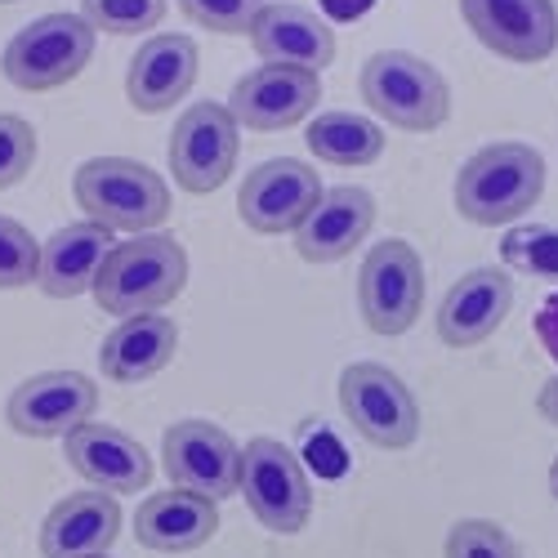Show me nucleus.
I'll list each match as a JSON object with an SVG mask.
<instances>
[{
    "label": "nucleus",
    "instance_id": "obj_1",
    "mask_svg": "<svg viewBox=\"0 0 558 558\" xmlns=\"http://www.w3.org/2000/svg\"><path fill=\"white\" fill-rule=\"evenodd\" d=\"M189 287V251L166 232H134L117 242L95 277V300L108 317L161 313Z\"/></svg>",
    "mask_w": 558,
    "mask_h": 558
},
{
    "label": "nucleus",
    "instance_id": "obj_2",
    "mask_svg": "<svg viewBox=\"0 0 558 558\" xmlns=\"http://www.w3.org/2000/svg\"><path fill=\"white\" fill-rule=\"evenodd\" d=\"M545 193V157L532 144H487L460 166L451 202L478 228L523 219Z\"/></svg>",
    "mask_w": 558,
    "mask_h": 558
},
{
    "label": "nucleus",
    "instance_id": "obj_3",
    "mask_svg": "<svg viewBox=\"0 0 558 558\" xmlns=\"http://www.w3.org/2000/svg\"><path fill=\"white\" fill-rule=\"evenodd\" d=\"M72 197L85 210V219H95L104 228L121 232H148L166 223L170 215V189L157 170L130 157H95L85 161L72 179Z\"/></svg>",
    "mask_w": 558,
    "mask_h": 558
},
{
    "label": "nucleus",
    "instance_id": "obj_4",
    "mask_svg": "<svg viewBox=\"0 0 558 558\" xmlns=\"http://www.w3.org/2000/svg\"><path fill=\"white\" fill-rule=\"evenodd\" d=\"M357 89H362V104L380 121L411 130V134L438 130L451 112V89H447L442 72L434 63H425L421 54H407V50L371 54L362 63Z\"/></svg>",
    "mask_w": 558,
    "mask_h": 558
},
{
    "label": "nucleus",
    "instance_id": "obj_5",
    "mask_svg": "<svg viewBox=\"0 0 558 558\" xmlns=\"http://www.w3.org/2000/svg\"><path fill=\"white\" fill-rule=\"evenodd\" d=\"M238 496H246V509L277 536H300L313 519L308 470L282 438H251L242 447Z\"/></svg>",
    "mask_w": 558,
    "mask_h": 558
},
{
    "label": "nucleus",
    "instance_id": "obj_6",
    "mask_svg": "<svg viewBox=\"0 0 558 558\" xmlns=\"http://www.w3.org/2000/svg\"><path fill=\"white\" fill-rule=\"evenodd\" d=\"M340 411L353 434L380 451H402L421 438V402L398 371L380 362H353L340 371Z\"/></svg>",
    "mask_w": 558,
    "mask_h": 558
},
{
    "label": "nucleus",
    "instance_id": "obj_7",
    "mask_svg": "<svg viewBox=\"0 0 558 558\" xmlns=\"http://www.w3.org/2000/svg\"><path fill=\"white\" fill-rule=\"evenodd\" d=\"M95 36L99 32L81 14H45L14 32L5 54H0V68H5V81L27 89V95L59 89L72 76H81V68L95 54Z\"/></svg>",
    "mask_w": 558,
    "mask_h": 558
},
{
    "label": "nucleus",
    "instance_id": "obj_8",
    "mask_svg": "<svg viewBox=\"0 0 558 558\" xmlns=\"http://www.w3.org/2000/svg\"><path fill=\"white\" fill-rule=\"evenodd\" d=\"M425 308V264L411 242L389 238L371 246L357 268V313L376 336H402Z\"/></svg>",
    "mask_w": 558,
    "mask_h": 558
},
{
    "label": "nucleus",
    "instance_id": "obj_9",
    "mask_svg": "<svg viewBox=\"0 0 558 558\" xmlns=\"http://www.w3.org/2000/svg\"><path fill=\"white\" fill-rule=\"evenodd\" d=\"M242 125L228 112V104H193L170 130V174L183 193H215L238 170Z\"/></svg>",
    "mask_w": 558,
    "mask_h": 558
},
{
    "label": "nucleus",
    "instance_id": "obj_10",
    "mask_svg": "<svg viewBox=\"0 0 558 558\" xmlns=\"http://www.w3.org/2000/svg\"><path fill=\"white\" fill-rule=\"evenodd\" d=\"M161 464L170 487H189L210 500L238 496L242 483V447L228 438V429L210 421H179L161 438Z\"/></svg>",
    "mask_w": 558,
    "mask_h": 558
},
{
    "label": "nucleus",
    "instance_id": "obj_11",
    "mask_svg": "<svg viewBox=\"0 0 558 558\" xmlns=\"http://www.w3.org/2000/svg\"><path fill=\"white\" fill-rule=\"evenodd\" d=\"M95 411L99 385L89 376H81V371H40L10 393L5 421L23 438H68L85 421H95Z\"/></svg>",
    "mask_w": 558,
    "mask_h": 558
},
{
    "label": "nucleus",
    "instance_id": "obj_12",
    "mask_svg": "<svg viewBox=\"0 0 558 558\" xmlns=\"http://www.w3.org/2000/svg\"><path fill=\"white\" fill-rule=\"evenodd\" d=\"M322 197V179L308 161L300 157H272L264 166H255L242 179V193H238V215L251 232H295L308 210Z\"/></svg>",
    "mask_w": 558,
    "mask_h": 558
},
{
    "label": "nucleus",
    "instance_id": "obj_13",
    "mask_svg": "<svg viewBox=\"0 0 558 558\" xmlns=\"http://www.w3.org/2000/svg\"><path fill=\"white\" fill-rule=\"evenodd\" d=\"M460 19L496 59L541 63L558 50L554 0H460Z\"/></svg>",
    "mask_w": 558,
    "mask_h": 558
},
{
    "label": "nucleus",
    "instance_id": "obj_14",
    "mask_svg": "<svg viewBox=\"0 0 558 558\" xmlns=\"http://www.w3.org/2000/svg\"><path fill=\"white\" fill-rule=\"evenodd\" d=\"M317 104H322V76L308 68H287V63H264L246 72L228 95V112L238 117V125L259 130V134L308 121Z\"/></svg>",
    "mask_w": 558,
    "mask_h": 558
},
{
    "label": "nucleus",
    "instance_id": "obj_15",
    "mask_svg": "<svg viewBox=\"0 0 558 558\" xmlns=\"http://www.w3.org/2000/svg\"><path fill=\"white\" fill-rule=\"evenodd\" d=\"M509 308H514V277L509 268H470L460 282L447 287L442 304H438V340L451 349H474L483 340H492Z\"/></svg>",
    "mask_w": 558,
    "mask_h": 558
},
{
    "label": "nucleus",
    "instance_id": "obj_16",
    "mask_svg": "<svg viewBox=\"0 0 558 558\" xmlns=\"http://www.w3.org/2000/svg\"><path fill=\"white\" fill-rule=\"evenodd\" d=\"M63 456L89 487H104L112 496H138L153 483V456L117 425L85 421L63 438Z\"/></svg>",
    "mask_w": 558,
    "mask_h": 558
},
{
    "label": "nucleus",
    "instance_id": "obj_17",
    "mask_svg": "<svg viewBox=\"0 0 558 558\" xmlns=\"http://www.w3.org/2000/svg\"><path fill=\"white\" fill-rule=\"evenodd\" d=\"M121 536V505L104 487H85L63 496L40 523L45 558H95L108 554Z\"/></svg>",
    "mask_w": 558,
    "mask_h": 558
},
{
    "label": "nucleus",
    "instance_id": "obj_18",
    "mask_svg": "<svg viewBox=\"0 0 558 558\" xmlns=\"http://www.w3.org/2000/svg\"><path fill=\"white\" fill-rule=\"evenodd\" d=\"M197 81V40L179 32H157L134 50L125 72V95L138 112H170Z\"/></svg>",
    "mask_w": 558,
    "mask_h": 558
},
{
    "label": "nucleus",
    "instance_id": "obj_19",
    "mask_svg": "<svg viewBox=\"0 0 558 558\" xmlns=\"http://www.w3.org/2000/svg\"><path fill=\"white\" fill-rule=\"evenodd\" d=\"M371 223H376V197L366 189H357V183L327 189L308 210V219L295 228V251L308 264H336L366 242Z\"/></svg>",
    "mask_w": 558,
    "mask_h": 558
},
{
    "label": "nucleus",
    "instance_id": "obj_20",
    "mask_svg": "<svg viewBox=\"0 0 558 558\" xmlns=\"http://www.w3.org/2000/svg\"><path fill=\"white\" fill-rule=\"evenodd\" d=\"M251 45L264 63H287V68H308L322 76L336 59V32L331 23L304 10V5H264L251 23Z\"/></svg>",
    "mask_w": 558,
    "mask_h": 558
},
{
    "label": "nucleus",
    "instance_id": "obj_21",
    "mask_svg": "<svg viewBox=\"0 0 558 558\" xmlns=\"http://www.w3.org/2000/svg\"><path fill=\"white\" fill-rule=\"evenodd\" d=\"M219 532V500L189 487H170L148 496L134 509V536L157 554H193Z\"/></svg>",
    "mask_w": 558,
    "mask_h": 558
},
{
    "label": "nucleus",
    "instance_id": "obj_22",
    "mask_svg": "<svg viewBox=\"0 0 558 558\" xmlns=\"http://www.w3.org/2000/svg\"><path fill=\"white\" fill-rule=\"evenodd\" d=\"M112 228L95 223V219H81L59 228L50 242H40V272H36V287L50 295V300H76L85 291H95V277L112 251Z\"/></svg>",
    "mask_w": 558,
    "mask_h": 558
},
{
    "label": "nucleus",
    "instance_id": "obj_23",
    "mask_svg": "<svg viewBox=\"0 0 558 558\" xmlns=\"http://www.w3.org/2000/svg\"><path fill=\"white\" fill-rule=\"evenodd\" d=\"M174 349H179L174 317L138 313V317H121L104 336L99 366L112 385H138V380H153L157 371H166Z\"/></svg>",
    "mask_w": 558,
    "mask_h": 558
},
{
    "label": "nucleus",
    "instance_id": "obj_24",
    "mask_svg": "<svg viewBox=\"0 0 558 558\" xmlns=\"http://www.w3.org/2000/svg\"><path fill=\"white\" fill-rule=\"evenodd\" d=\"M304 144L317 161H327V166H371V161H380L385 157V125H376L371 117L362 112H344V108H331V112H317L304 130Z\"/></svg>",
    "mask_w": 558,
    "mask_h": 558
},
{
    "label": "nucleus",
    "instance_id": "obj_25",
    "mask_svg": "<svg viewBox=\"0 0 558 558\" xmlns=\"http://www.w3.org/2000/svg\"><path fill=\"white\" fill-rule=\"evenodd\" d=\"M500 259L509 272L558 287V223H519L505 232Z\"/></svg>",
    "mask_w": 558,
    "mask_h": 558
},
{
    "label": "nucleus",
    "instance_id": "obj_26",
    "mask_svg": "<svg viewBox=\"0 0 558 558\" xmlns=\"http://www.w3.org/2000/svg\"><path fill=\"white\" fill-rule=\"evenodd\" d=\"M81 19L108 36H138L166 19V0H81Z\"/></svg>",
    "mask_w": 558,
    "mask_h": 558
},
{
    "label": "nucleus",
    "instance_id": "obj_27",
    "mask_svg": "<svg viewBox=\"0 0 558 558\" xmlns=\"http://www.w3.org/2000/svg\"><path fill=\"white\" fill-rule=\"evenodd\" d=\"M36 272H40V242L19 219L0 215V291L32 287Z\"/></svg>",
    "mask_w": 558,
    "mask_h": 558
},
{
    "label": "nucleus",
    "instance_id": "obj_28",
    "mask_svg": "<svg viewBox=\"0 0 558 558\" xmlns=\"http://www.w3.org/2000/svg\"><path fill=\"white\" fill-rule=\"evenodd\" d=\"M442 558H523L514 536L492 519H460L447 532Z\"/></svg>",
    "mask_w": 558,
    "mask_h": 558
},
{
    "label": "nucleus",
    "instance_id": "obj_29",
    "mask_svg": "<svg viewBox=\"0 0 558 558\" xmlns=\"http://www.w3.org/2000/svg\"><path fill=\"white\" fill-rule=\"evenodd\" d=\"M179 10L189 14L197 27L219 32V36H246L264 0H179Z\"/></svg>",
    "mask_w": 558,
    "mask_h": 558
},
{
    "label": "nucleus",
    "instance_id": "obj_30",
    "mask_svg": "<svg viewBox=\"0 0 558 558\" xmlns=\"http://www.w3.org/2000/svg\"><path fill=\"white\" fill-rule=\"evenodd\" d=\"M36 166V130L23 117L0 112V189L23 183Z\"/></svg>",
    "mask_w": 558,
    "mask_h": 558
},
{
    "label": "nucleus",
    "instance_id": "obj_31",
    "mask_svg": "<svg viewBox=\"0 0 558 558\" xmlns=\"http://www.w3.org/2000/svg\"><path fill=\"white\" fill-rule=\"evenodd\" d=\"M536 411L545 415L549 425H558V376L545 380V389H541V398H536Z\"/></svg>",
    "mask_w": 558,
    "mask_h": 558
},
{
    "label": "nucleus",
    "instance_id": "obj_32",
    "mask_svg": "<svg viewBox=\"0 0 558 558\" xmlns=\"http://www.w3.org/2000/svg\"><path fill=\"white\" fill-rule=\"evenodd\" d=\"M549 496L558 500V456H554V464H549Z\"/></svg>",
    "mask_w": 558,
    "mask_h": 558
},
{
    "label": "nucleus",
    "instance_id": "obj_33",
    "mask_svg": "<svg viewBox=\"0 0 558 558\" xmlns=\"http://www.w3.org/2000/svg\"><path fill=\"white\" fill-rule=\"evenodd\" d=\"M95 558H112V554H95Z\"/></svg>",
    "mask_w": 558,
    "mask_h": 558
}]
</instances>
